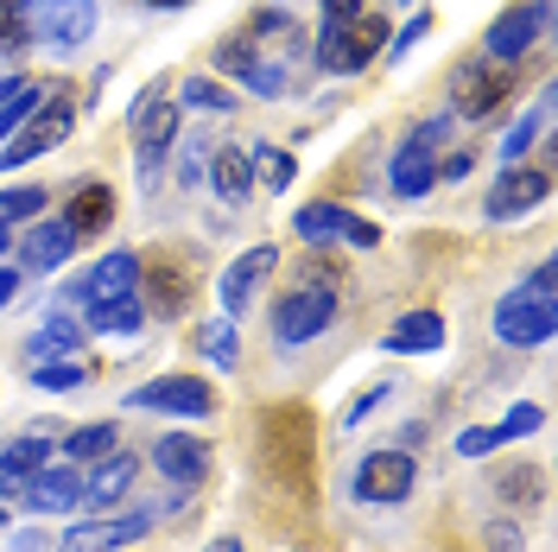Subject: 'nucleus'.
<instances>
[{
  "label": "nucleus",
  "instance_id": "9b49d317",
  "mask_svg": "<svg viewBox=\"0 0 558 552\" xmlns=\"http://www.w3.org/2000/svg\"><path fill=\"white\" fill-rule=\"evenodd\" d=\"M546 172H533V166H508V172L495 178V191H488V223H514V216H526V209L546 204Z\"/></svg>",
  "mask_w": 558,
  "mask_h": 552
},
{
  "label": "nucleus",
  "instance_id": "4468645a",
  "mask_svg": "<svg viewBox=\"0 0 558 552\" xmlns=\"http://www.w3.org/2000/svg\"><path fill=\"white\" fill-rule=\"evenodd\" d=\"M216 64L229 70V76H242L247 89H260V96H279V89H286V70L267 64V58H254V45H247V38H229V45L216 51Z\"/></svg>",
  "mask_w": 558,
  "mask_h": 552
},
{
  "label": "nucleus",
  "instance_id": "39448f33",
  "mask_svg": "<svg viewBox=\"0 0 558 552\" xmlns=\"http://www.w3.org/2000/svg\"><path fill=\"white\" fill-rule=\"evenodd\" d=\"M330 317H337V292L330 286H305V292H286L274 305V337L279 344H312L330 331Z\"/></svg>",
  "mask_w": 558,
  "mask_h": 552
},
{
  "label": "nucleus",
  "instance_id": "9d476101",
  "mask_svg": "<svg viewBox=\"0 0 558 552\" xmlns=\"http://www.w3.org/2000/svg\"><path fill=\"white\" fill-rule=\"evenodd\" d=\"M274 261H279L274 242H260V248H247V254H235V261H229V274L216 279V299H222V311H229V317H242V311L254 305V286L274 274Z\"/></svg>",
  "mask_w": 558,
  "mask_h": 552
},
{
  "label": "nucleus",
  "instance_id": "6ab92c4d",
  "mask_svg": "<svg viewBox=\"0 0 558 552\" xmlns=\"http://www.w3.org/2000/svg\"><path fill=\"white\" fill-rule=\"evenodd\" d=\"M425 356V349H445V317L438 311H407L393 331H387V356Z\"/></svg>",
  "mask_w": 558,
  "mask_h": 552
},
{
  "label": "nucleus",
  "instance_id": "ea45409f",
  "mask_svg": "<svg viewBox=\"0 0 558 552\" xmlns=\"http://www.w3.org/2000/svg\"><path fill=\"white\" fill-rule=\"evenodd\" d=\"M425 33H432V13H413V20L400 26V38H393V58H413V45H418Z\"/></svg>",
  "mask_w": 558,
  "mask_h": 552
},
{
  "label": "nucleus",
  "instance_id": "5701e85b",
  "mask_svg": "<svg viewBox=\"0 0 558 552\" xmlns=\"http://www.w3.org/2000/svg\"><path fill=\"white\" fill-rule=\"evenodd\" d=\"M83 324L89 331H114V337H128L146 324V305H140L134 292H121V299H83Z\"/></svg>",
  "mask_w": 558,
  "mask_h": 552
},
{
  "label": "nucleus",
  "instance_id": "72a5a7b5",
  "mask_svg": "<svg viewBox=\"0 0 558 552\" xmlns=\"http://www.w3.org/2000/svg\"><path fill=\"white\" fill-rule=\"evenodd\" d=\"M184 103L204 108V115H229V108H235V96H229L222 83H209V76H191V83H184Z\"/></svg>",
  "mask_w": 558,
  "mask_h": 552
},
{
  "label": "nucleus",
  "instance_id": "e433bc0d",
  "mask_svg": "<svg viewBox=\"0 0 558 552\" xmlns=\"http://www.w3.org/2000/svg\"><path fill=\"white\" fill-rule=\"evenodd\" d=\"M204 349H209V362H216V369H235V362H242V356H235V324H229V317H222V324H209Z\"/></svg>",
  "mask_w": 558,
  "mask_h": 552
},
{
  "label": "nucleus",
  "instance_id": "20e7f679",
  "mask_svg": "<svg viewBox=\"0 0 558 552\" xmlns=\"http://www.w3.org/2000/svg\"><path fill=\"white\" fill-rule=\"evenodd\" d=\"M128 407H140V413L209 419L216 413V394H209V381H197V375H159V381H146V387H134Z\"/></svg>",
  "mask_w": 558,
  "mask_h": 552
},
{
  "label": "nucleus",
  "instance_id": "a19ab883",
  "mask_svg": "<svg viewBox=\"0 0 558 552\" xmlns=\"http://www.w3.org/2000/svg\"><path fill=\"white\" fill-rule=\"evenodd\" d=\"M343 242L349 248H375V242H381V229H375V223H362V216H343Z\"/></svg>",
  "mask_w": 558,
  "mask_h": 552
},
{
  "label": "nucleus",
  "instance_id": "58836bf2",
  "mask_svg": "<svg viewBox=\"0 0 558 552\" xmlns=\"http://www.w3.org/2000/svg\"><path fill=\"white\" fill-rule=\"evenodd\" d=\"M488 552H526L521 527L514 520H488Z\"/></svg>",
  "mask_w": 558,
  "mask_h": 552
},
{
  "label": "nucleus",
  "instance_id": "f704fd0d",
  "mask_svg": "<svg viewBox=\"0 0 558 552\" xmlns=\"http://www.w3.org/2000/svg\"><path fill=\"white\" fill-rule=\"evenodd\" d=\"M247 159H254V178H267V191H286V184H292V153L260 146V153H247Z\"/></svg>",
  "mask_w": 558,
  "mask_h": 552
},
{
  "label": "nucleus",
  "instance_id": "f3484780",
  "mask_svg": "<svg viewBox=\"0 0 558 552\" xmlns=\"http://www.w3.org/2000/svg\"><path fill=\"white\" fill-rule=\"evenodd\" d=\"M45 464H51V445H45L38 432H33V439H20V445H7V451H0V495H20Z\"/></svg>",
  "mask_w": 558,
  "mask_h": 552
},
{
  "label": "nucleus",
  "instance_id": "c9c22d12",
  "mask_svg": "<svg viewBox=\"0 0 558 552\" xmlns=\"http://www.w3.org/2000/svg\"><path fill=\"white\" fill-rule=\"evenodd\" d=\"M539 425H546V413H539V407H514V413L501 419V425H488V432H495V445H514V439L539 432Z\"/></svg>",
  "mask_w": 558,
  "mask_h": 552
},
{
  "label": "nucleus",
  "instance_id": "c756f323",
  "mask_svg": "<svg viewBox=\"0 0 558 552\" xmlns=\"http://www.w3.org/2000/svg\"><path fill=\"white\" fill-rule=\"evenodd\" d=\"M546 121H553V108H546V103L526 108V121H514V128H508V140H501V159H508V166H521V153L539 140V128H546Z\"/></svg>",
  "mask_w": 558,
  "mask_h": 552
},
{
  "label": "nucleus",
  "instance_id": "dca6fc26",
  "mask_svg": "<svg viewBox=\"0 0 558 552\" xmlns=\"http://www.w3.org/2000/svg\"><path fill=\"white\" fill-rule=\"evenodd\" d=\"M140 477V457H96V470H89V483H83V502L89 508H108V502H121L128 495V483Z\"/></svg>",
  "mask_w": 558,
  "mask_h": 552
},
{
  "label": "nucleus",
  "instance_id": "2f4dec72",
  "mask_svg": "<svg viewBox=\"0 0 558 552\" xmlns=\"http://www.w3.org/2000/svg\"><path fill=\"white\" fill-rule=\"evenodd\" d=\"M184 292H191V286H184L178 267H153V305H159V317H178V311H184Z\"/></svg>",
  "mask_w": 558,
  "mask_h": 552
},
{
  "label": "nucleus",
  "instance_id": "4c0bfd02",
  "mask_svg": "<svg viewBox=\"0 0 558 552\" xmlns=\"http://www.w3.org/2000/svg\"><path fill=\"white\" fill-rule=\"evenodd\" d=\"M38 209H45V191H33V184L26 191H7L0 197V223H33Z\"/></svg>",
  "mask_w": 558,
  "mask_h": 552
},
{
  "label": "nucleus",
  "instance_id": "cd10ccee",
  "mask_svg": "<svg viewBox=\"0 0 558 552\" xmlns=\"http://www.w3.org/2000/svg\"><path fill=\"white\" fill-rule=\"evenodd\" d=\"M121 445V432H114V425H83V432H70L64 439V457H76V464H96V457H108V451Z\"/></svg>",
  "mask_w": 558,
  "mask_h": 552
},
{
  "label": "nucleus",
  "instance_id": "1a4fd4ad",
  "mask_svg": "<svg viewBox=\"0 0 558 552\" xmlns=\"http://www.w3.org/2000/svg\"><path fill=\"white\" fill-rule=\"evenodd\" d=\"M418 483V464L407 451H368L362 470H355V495L362 502H407Z\"/></svg>",
  "mask_w": 558,
  "mask_h": 552
},
{
  "label": "nucleus",
  "instance_id": "09e8293b",
  "mask_svg": "<svg viewBox=\"0 0 558 552\" xmlns=\"http://www.w3.org/2000/svg\"><path fill=\"white\" fill-rule=\"evenodd\" d=\"M13 299H20V274H13V267H0V311L13 305Z\"/></svg>",
  "mask_w": 558,
  "mask_h": 552
},
{
  "label": "nucleus",
  "instance_id": "49530a36",
  "mask_svg": "<svg viewBox=\"0 0 558 552\" xmlns=\"http://www.w3.org/2000/svg\"><path fill=\"white\" fill-rule=\"evenodd\" d=\"M470 166H476V153H451V159L438 166V178H470Z\"/></svg>",
  "mask_w": 558,
  "mask_h": 552
},
{
  "label": "nucleus",
  "instance_id": "a211bd4d",
  "mask_svg": "<svg viewBox=\"0 0 558 552\" xmlns=\"http://www.w3.org/2000/svg\"><path fill=\"white\" fill-rule=\"evenodd\" d=\"M20 495H26V508H38V515H51V508H76V502H83V477L58 464V470H38Z\"/></svg>",
  "mask_w": 558,
  "mask_h": 552
},
{
  "label": "nucleus",
  "instance_id": "37998d69",
  "mask_svg": "<svg viewBox=\"0 0 558 552\" xmlns=\"http://www.w3.org/2000/svg\"><path fill=\"white\" fill-rule=\"evenodd\" d=\"M457 451H463V457H483V451H495V432H463V439H457Z\"/></svg>",
  "mask_w": 558,
  "mask_h": 552
},
{
  "label": "nucleus",
  "instance_id": "f03ea898",
  "mask_svg": "<svg viewBox=\"0 0 558 552\" xmlns=\"http://www.w3.org/2000/svg\"><path fill=\"white\" fill-rule=\"evenodd\" d=\"M381 51V20H330L324 38H317V70H330V76H355V70L368 64Z\"/></svg>",
  "mask_w": 558,
  "mask_h": 552
},
{
  "label": "nucleus",
  "instance_id": "412c9836",
  "mask_svg": "<svg viewBox=\"0 0 558 552\" xmlns=\"http://www.w3.org/2000/svg\"><path fill=\"white\" fill-rule=\"evenodd\" d=\"M108 216H114V191H108V184H83L64 209V229L70 236H102Z\"/></svg>",
  "mask_w": 558,
  "mask_h": 552
},
{
  "label": "nucleus",
  "instance_id": "c03bdc74",
  "mask_svg": "<svg viewBox=\"0 0 558 552\" xmlns=\"http://www.w3.org/2000/svg\"><path fill=\"white\" fill-rule=\"evenodd\" d=\"M7 552H58V540H45V533H13Z\"/></svg>",
  "mask_w": 558,
  "mask_h": 552
},
{
  "label": "nucleus",
  "instance_id": "3c124183",
  "mask_svg": "<svg viewBox=\"0 0 558 552\" xmlns=\"http://www.w3.org/2000/svg\"><path fill=\"white\" fill-rule=\"evenodd\" d=\"M13 89H20V76H7V83H0V103H7V96H13Z\"/></svg>",
  "mask_w": 558,
  "mask_h": 552
},
{
  "label": "nucleus",
  "instance_id": "423d86ee",
  "mask_svg": "<svg viewBox=\"0 0 558 552\" xmlns=\"http://www.w3.org/2000/svg\"><path fill=\"white\" fill-rule=\"evenodd\" d=\"M514 96V64H495V58H476V64L457 70V115L483 121Z\"/></svg>",
  "mask_w": 558,
  "mask_h": 552
},
{
  "label": "nucleus",
  "instance_id": "c85d7f7f",
  "mask_svg": "<svg viewBox=\"0 0 558 552\" xmlns=\"http://www.w3.org/2000/svg\"><path fill=\"white\" fill-rule=\"evenodd\" d=\"M83 349V324L70 317H45V331L33 337V356H76Z\"/></svg>",
  "mask_w": 558,
  "mask_h": 552
},
{
  "label": "nucleus",
  "instance_id": "7c9ffc66",
  "mask_svg": "<svg viewBox=\"0 0 558 552\" xmlns=\"http://www.w3.org/2000/svg\"><path fill=\"white\" fill-rule=\"evenodd\" d=\"M83 381H89L83 362H33V387H45V394H70V387H83Z\"/></svg>",
  "mask_w": 558,
  "mask_h": 552
},
{
  "label": "nucleus",
  "instance_id": "2eb2a0df",
  "mask_svg": "<svg viewBox=\"0 0 558 552\" xmlns=\"http://www.w3.org/2000/svg\"><path fill=\"white\" fill-rule=\"evenodd\" d=\"M209 184H216L222 204H242L247 191H254V159H247V146H216V153H209Z\"/></svg>",
  "mask_w": 558,
  "mask_h": 552
},
{
  "label": "nucleus",
  "instance_id": "a18cd8bd",
  "mask_svg": "<svg viewBox=\"0 0 558 552\" xmlns=\"http://www.w3.org/2000/svg\"><path fill=\"white\" fill-rule=\"evenodd\" d=\"M445 134H451V121H425V128H418V134L407 140V146H425V153H432V146H438Z\"/></svg>",
  "mask_w": 558,
  "mask_h": 552
},
{
  "label": "nucleus",
  "instance_id": "b1692460",
  "mask_svg": "<svg viewBox=\"0 0 558 552\" xmlns=\"http://www.w3.org/2000/svg\"><path fill=\"white\" fill-rule=\"evenodd\" d=\"M387 178H393V191H400V197H425V191L438 184V159H432L425 146H400Z\"/></svg>",
  "mask_w": 558,
  "mask_h": 552
},
{
  "label": "nucleus",
  "instance_id": "a878e982",
  "mask_svg": "<svg viewBox=\"0 0 558 552\" xmlns=\"http://www.w3.org/2000/svg\"><path fill=\"white\" fill-rule=\"evenodd\" d=\"M343 216L349 209H337V204H305L292 216V229H299L305 242H337V236H343Z\"/></svg>",
  "mask_w": 558,
  "mask_h": 552
},
{
  "label": "nucleus",
  "instance_id": "f257e3e1",
  "mask_svg": "<svg viewBox=\"0 0 558 552\" xmlns=\"http://www.w3.org/2000/svg\"><path fill=\"white\" fill-rule=\"evenodd\" d=\"M558 331V311H553V261H539L533 274H526L521 292H508L501 305H495V337L514 349H533L546 344Z\"/></svg>",
  "mask_w": 558,
  "mask_h": 552
},
{
  "label": "nucleus",
  "instance_id": "7ed1b4c3",
  "mask_svg": "<svg viewBox=\"0 0 558 552\" xmlns=\"http://www.w3.org/2000/svg\"><path fill=\"white\" fill-rule=\"evenodd\" d=\"M26 26L45 45L76 51V45H89V33H96V0H26Z\"/></svg>",
  "mask_w": 558,
  "mask_h": 552
},
{
  "label": "nucleus",
  "instance_id": "f8f14e48",
  "mask_svg": "<svg viewBox=\"0 0 558 552\" xmlns=\"http://www.w3.org/2000/svg\"><path fill=\"white\" fill-rule=\"evenodd\" d=\"M153 533V515H114V520H83V527H70L58 552H114V547H134Z\"/></svg>",
  "mask_w": 558,
  "mask_h": 552
},
{
  "label": "nucleus",
  "instance_id": "4be33fe9",
  "mask_svg": "<svg viewBox=\"0 0 558 552\" xmlns=\"http://www.w3.org/2000/svg\"><path fill=\"white\" fill-rule=\"evenodd\" d=\"M178 134V103H166L159 89H146L134 103V140L140 146H172Z\"/></svg>",
  "mask_w": 558,
  "mask_h": 552
},
{
  "label": "nucleus",
  "instance_id": "864d4df0",
  "mask_svg": "<svg viewBox=\"0 0 558 552\" xmlns=\"http://www.w3.org/2000/svg\"><path fill=\"white\" fill-rule=\"evenodd\" d=\"M0 254H7V223H0Z\"/></svg>",
  "mask_w": 558,
  "mask_h": 552
},
{
  "label": "nucleus",
  "instance_id": "393cba45",
  "mask_svg": "<svg viewBox=\"0 0 558 552\" xmlns=\"http://www.w3.org/2000/svg\"><path fill=\"white\" fill-rule=\"evenodd\" d=\"M134 279H140L134 254H102L96 274L83 279V299H121V292H134Z\"/></svg>",
  "mask_w": 558,
  "mask_h": 552
},
{
  "label": "nucleus",
  "instance_id": "bb28decb",
  "mask_svg": "<svg viewBox=\"0 0 558 552\" xmlns=\"http://www.w3.org/2000/svg\"><path fill=\"white\" fill-rule=\"evenodd\" d=\"M38 96H45V89H38L33 76H20V89H13V96L0 103V146H7V140H13V134H20V128H26V121H33Z\"/></svg>",
  "mask_w": 558,
  "mask_h": 552
},
{
  "label": "nucleus",
  "instance_id": "5fc2aeb1",
  "mask_svg": "<svg viewBox=\"0 0 558 552\" xmlns=\"http://www.w3.org/2000/svg\"><path fill=\"white\" fill-rule=\"evenodd\" d=\"M0 527H7V508H0Z\"/></svg>",
  "mask_w": 558,
  "mask_h": 552
},
{
  "label": "nucleus",
  "instance_id": "79ce46f5",
  "mask_svg": "<svg viewBox=\"0 0 558 552\" xmlns=\"http://www.w3.org/2000/svg\"><path fill=\"white\" fill-rule=\"evenodd\" d=\"M381 400H387V387H368V394H362V400H355V407H349V413H343V425H362V419L375 413Z\"/></svg>",
  "mask_w": 558,
  "mask_h": 552
},
{
  "label": "nucleus",
  "instance_id": "de8ad7c7",
  "mask_svg": "<svg viewBox=\"0 0 558 552\" xmlns=\"http://www.w3.org/2000/svg\"><path fill=\"white\" fill-rule=\"evenodd\" d=\"M330 20H362V0H324Z\"/></svg>",
  "mask_w": 558,
  "mask_h": 552
},
{
  "label": "nucleus",
  "instance_id": "473e14b6",
  "mask_svg": "<svg viewBox=\"0 0 558 552\" xmlns=\"http://www.w3.org/2000/svg\"><path fill=\"white\" fill-rule=\"evenodd\" d=\"M33 26H26V0H0V51H26Z\"/></svg>",
  "mask_w": 558,
  "mask_h": 552
},
{
  "label": "nucleus",
  "instance_id": "603ef678",
  "mask_svg": "<svg viewBox=\"0 0 558 552\" xmlns=\"http://www.w3.org/2000/svg\"><path fill=\"white\" fill-rule=\"evenodd\" d=\"M146 7H184V0H146Z\"/></svg>",
  "mask_w": 558,
  "mask_h": 552
},
{
  "label": "nucleus",
  "instance_id": "ddd939ff",
  "mask_svg": "<svg viewBox=\"0 0 558 552\" xmlns=\"http://www.w3.org/2000/svg\"><path fill=\"white\" fill-rule=\"evenodd\" d=\"M153 464H159V477H172V483H204L209 477V445L204 439H184V432H172V439H159L153 445Z\"/></svg>",
  "mask_w": 558,
  "mask_h": 552
},
{
  "label": "nucleus",
  "instance_id": "6e6552de",
  "mask_svg": "<svg viewBox=\"0 0 558 552\" xmlns=\"http://www.w3.org/2000/svg\"><path fill=\"white\" fill-rule=\"evenodd\" d=\"M546 20H553V0H526V7H508L495 26H488L483 51L495 58V64H521V51L533 45V38L546 33Z\"/></svg>",
  "mask_w": 558,
  "mask_h": 552
},
{
  "label": "nucleus",
  "instance_id": "0eeeda50",
  "mask_svg": "<svg viewBox=\"0 0 558 552\" xmlns=\"http://www.w3.org/2000/svg\"><path fill=\"white\" fill-rule=\"evenodd\" d=\"M70 128H76V108H70L64 96H58V103H38L33 121L7 140V153H0V172H7V166H26V159H38V153H51V146L70 134Z\"/></svg>",
  "mask_w": 558,
  "mask_h": 552
},
{
  "label": "nucleus",
  "instance_id": "aec40b11",
  "mask_svg": "<svg viewBox=\"0 0 558 552\" xmlns=\"http://www.w3.org/2000/svg\"><path fill=\"white\" fill-rule=\"evenodd\" d=\"M70 248H76V236H70L64 223H38L33 236L20 242V254H26V267H33V274H58V267L70 261Z\"/></svg>",
  "mask_w": 558,
  "mask_h": 552
},
{
  "label": "nucleus",
  "instance_id": "8fccbe9b",
  "mask_svg": "<svg viewBox=\"0 0 558 552\" xmlns=\"http://www.w3.org/2000/svg\"><path fill=\"white\" fill-rule=\"evenodd\" d=\"M209 552H242V540H209Z\"/></svg>",
  "mask_w": 558,
  "mask_h": 552
}]
</instances>
